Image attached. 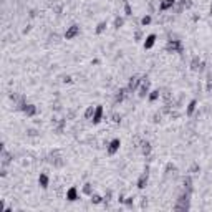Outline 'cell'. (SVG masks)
I'll use <instances>...</instances> for the list:
<instances>
[{
	"instance_id": "1",
	"label": "cell",
	"mask_w": 212,
	"mask_h": 212,
	"mask_svg": "<svg viewBox=\"0 0 212 212\" xmlns=\"http://www.w3.org/2000/svg\"><path fill=\"white\" fill-rule=\"evenodd\" d=\"M166 50H168L169 53H181L182 51V45H181L179 40H169V43L166 45Z\"/></svg>"
},
{
	"instance_id": "2",
	"label": "cell",
	"mask_w": 212,
	"mask_h": 212,
	"mask_svg": "<svg viewBox=\"0 0 212 212\" xmlns=\"http://www.w3.org/2000/svg\"><path fill=\"white\" fill-rule=\"evenodd\" d=\"M138 94H139V98H146L147 94H149V81H147V78H143L141 80V85H139V88H138Z\"/></svg>"
},
{
	"instance_id": "3",
	"label": "cell",
	"mask_w": 212,
	"mask_h": 212,
	"mask_svg": "<svg viewBox=\"0 0 212 212\" xmlns=\"http://www.w3.org/2000/svg\"><path fill=\"white\" fill-rule=\"evenodd\" d=\"M78 35H80V26H78V25L68 26L66 32H65V38H66V40H73L75 37H78Z\"/></svg>"
},
{
	"instance_id": "4",
	"label": "cell",
	"mask_w": 212,
	"mask_h": 212,
	"mask_svg": "<svg viewBox=\"0 0 212 212\" xmlns=\"http://www.w3.org/2000/svg\"><path fill=\"white\" fill-rule=\"evenodd\" d=\"M20 108H22V111H23L26 116H35V113H37V106H35V104L22 103V104H20Z\"/></svg>"
},
{
	"instance_id": "5",
	"label": "cell",
	"mask_w": 212,
	"mask_h": 212,
	"mask_svg": "<svg viewBox=\"0 0 212 212\" xmlns=\"http://www.w3.org/2000/svg\"><path fill=\"white\" fill-rule=\"evenodd\" d=\"M119 146H121V141L119 139H113L111 143H108V154H115L119 151Z\"/></svg>"
},
{
	"instance_id": "6",
	"label": "cell",
	"mask_w": 212,
	"mask_h": 212,
	"mask_svg": "<svg viewBox=\"0 0 212 212\" xmlns=\"http://www.w3.org/2000/svg\"><path fill=\"white\" fill-rule=\"evenodd\" d=\"M139 85H141V80H139L138 76H132L129 80V83H128V91H134V90H138Z\"/></svg>"
},
{
	"instance_id": "7",
	"label": "cell",
	"mask_w": 212,
	"mask_h": 212,
	"mask_svg": "<svg viewBox=\"0 0 212 212\" xmlns=\"http://www.w3.org/2000/svg\"><path fill=\"white\" fill-rule=\"evenodd\" d=\"M147 181H149V174H147V171H144L141 176H139V179H138V187L139 189H144L147 186Z\"/></svg>"
},
{
	"instance_id": "8",
	"label": "cell",
	"mask_w": 212,
	"mask_h": 212,
	"mask_svg": "<svg viewBox=\"0 0 212 212\" xmlns=\"http://www.w3.org/2000/svg\"><path fill=\"white\" fill-rule=\"evenodd\" d=\"M174 3H176V0H162V2L159 3V10H161V12H166V10L172 9Z\"/></svg>"
},
{
	"instance_id": "9",
	"label": "cell",
	"mask_w": 212,
	"mask_h": 212,
	"mask_svg": "<svg viewBox=\"0 0 212 212\" xmlns=\"http://www.w3.org/2000/svg\"><path fill=\"white\" fill-rule=\"evenodd\" d=\"M154 43H156V35H154V33H151V35H147L146 40H144V50H149V48H153Z\"/></svg>"
},
{
	"instance_id": "10",
	"label": "cell",
	"mask_w": 212,
	"mask_h": 212,
	"mask_svg": "<svg viewBox=\"0 0 212 212\" xmlns=\"http://www.w3.org/2000/svg\"><path fill=\"white\" fill-rule=\"evenodd\" d=\"M103 118V106H96V109H94V115H93V123L98 124Z\"/></svg>"
},
{
	"instance_id": "11",
	"label": "cell",
	"mask_w": 212,
	"mask_h": 212,
	"mask_svg": "<svg viewBox=\"0 0 212 212\" xmlns=\"http://www.w3.org/2000/svg\"><path fill=\"white\" fill-rule=\"evenodd\" d=\"M66 199L71 200V202L76 200L78 199V189L76 187H70V189H68V191H66Z\"/></svg>"
},
{
	"instance_id": "12",
	"label": "cell",
	"mask_w": 212,
	"mask_h": 212,
	"mask_svg": "<svg viewBox=\"0 0 212 212\" xmlns=\"http://www.w3.org/2000/svg\"><path fill=\"white\" fill-rule=\"evenodd\" d=\"M38 184H40L43 189H47V187H48V184H50V179H48L47 174H40V177H38Z\"/></svg>"
},
{
	"instance_id": "13",
	"label": "cell",
	"mask_w": 212,
	"mask_h": 212,
	"mask_svg": "<svg viewBox=\"0 0 212 212\" xmlns=\"http://www.w3.org/2000/svg\"><path fill=\"white\" fill-rule=\"evenodd\" d=\"M196 106H197V101H196V100H192L191 103L187 104V109H186V115H187V116H192V115H194V111H196Z\"/></svg>"
},
{
	"instance_id": "14",
	"label": "cell",
	"mask_w": 212,
	"mask_h": 212,
	"mask_svg": "<svg viewBox=\"0 0 212 212\" xmlns=\"http://www.w3.org/2000/svg\"><path fill=\"white\" fill-rule=\"evenodd\" d=\"M94 106H88V109L85 111V119H93V115H94Z\"/></svg>"
},
{
	"instance_id": "15",
	"label": "cell",
	"mask_w": 212,
	"mask_h": 212,
	"mask_svg": "<svg viewBox=\"0 0 212 212\" xmlns=\"http://www.w3.org/2000/svg\"><path fill=\"white\" fill-rule=\"evenodd\" d=\"M159 96H161V93H159V90H153V91H149V94H147V98H149V101H156Z\"/></svg>"
},
{
	"instance_id": "16",
	"label": "cell",
	"mask_w": 212,
	"mask_h": 212,
	"mask_svg": "<svg viewBox=\"0 0 212 212\" xmlns=\"http://www.w3.org/2000/svg\"><path fill=\"white\" fill-rule=\"evenodd\" d=\"M91 202L93 204H101L103 202V197L100 194H91Z\"/></svg>"
},
{
	"instance_id": "17",
	"label": "cell",
	"mask_w": 212,
	"mask_h": 212,
	"mask_svg": "<svg viewBox=\"0 0 212 212\" xmlns=\"http://www.w3.org/2000/svg\"><path fill=\"white\" fill-rule=\"evenodd\" d=\"M151 153V144H149V143H143V154H146V156H147V154H149Z\"/></svg>"
},
{
	"instance_id": "18",
	"label": "cell",
	"mask_w": 212,
	"mask_h": 212,
	"mask_svg": "<svg viewBox=\"0 0 212 212\" xmlns=\"http://www.w3.org/2000/svg\"><path fill=\"white\" fill-rule=\"evenodd\" d=\"M149 23H151V17H149V15H144V17L141 18V25L146 26V25H149Z\"/></svg>"
},
{
	"instance_id": "19",
	"label": "cell",
	"mask_w": 212,
	"mask_h": 212,
	"mask_svg": "<svg viewBox=\"0 0 212 212\" xmlns=\"http://www.w3.org/2000/svg\"><path fill=\"white\" fill-rule=\"evenodd\" d=\"M83 192H85V194H88V196H91V194H93L91 184H85V187H83Z\"/></svg>"
},
{
	"instance_id": "20",
	"label": "cell",
	"mask_w": 212,
	"mask_h": 212,
	"mask_svg": "<svg viewBox=\"0 0 212 212\" xmlns=\"http://www.w3.org/2000/svg\"><path fill=\"white\" fill-rule=\"evenodd\" d=\"M104 30H106V22H101V23H98L96 33H101V32H104Z\"/></svg>"
},
{
	"instance_id": "21",
	"label": "cell",
	"mask_w": 212,
	"mask_h": 212,
	"mask_svg": "<svg viewBox=\"0 0 212 212\" xmlns=\"http://www.w3.org/2000/svg\"><path fill=\"white\" fill-rule=\"evenodd\" d=\"M124 13H126V15H132V10H131V5H129V3H124Z\"/></svg>"
},
{
	"instance_id": "22",
	"label": "cell",
	"mask_w": 212,
	"mask_h": 212,
	"mask_svg": "<svg viewBox=\"0 0 212 212\" xmlns=\"http://www.w3.org/2000/svg\"><path fill=\"white\" fill-rule=\"evenodd\" d=\"M123 23H124V18H121V17L116 18V20H115V28H119V26L123 25Z\"/></svg>"
}]
</instances>
